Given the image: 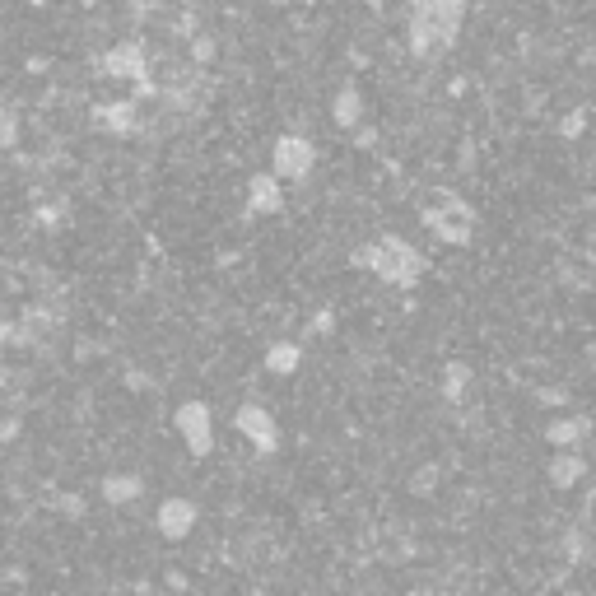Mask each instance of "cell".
Listing matches in <instances>:
<instances>
[{
	"label": "cell",
	"instance_id": "cell-1",
	"mask_svg": "<svg viewBox=\"0 0 596 596\" xmlns=\"http://www.w3.org/2000/svg\"><path fill=\"white\" fill-rule=\"evenodd\" d=\"M354 266H364V271H373L378 280H387V285H396V289H410L424 275V257L406 238H382V243H373V247H359V252H354Z\"/></svg>",
	"mask_w": 596,
	"mask_h": 596
},
{
	"label": "cell",
	"instance_id": "cell-2",
	"mask_svg": "<svg viewBox=\"0 0 596 596\" xmlns=\"http://www.w3.org/2000/svg\"><path fill=\"white\" fill-rule=\"evenodd\" d=\"M98 70L112 75V80H131L140 98L154 94V84H149V56H145L140 42H122V47H112V52L98 61Z\"/></svg>",
	"mask_w": 596,
	"mask_h": 596
},
{
	"label": "cell",
	"instance_id": "cell-3",
	"mask_svg": "<svg viewBox=\"0 0 596 596\" xmlns=\"http://www.w3.org/2000/svg\"><path fill=\"white\" fill-rule=\"evenodd\" d=\"M271 168H275V177L303 182V177H312V168H317V145H312L308 136L289 131V136L275 140V149H271Z\"/></svg>",
	"mask_w": 596,
	"mask_h": 596
},
{
	"label": "cell",
	"instance_id": "cell-4",
	"mask_svg": "<svg viewBox=\"0 0 596 596\" xmlns=\"http://www.w3.org/2000/svg\"><path fill=\"white\" fill-rule=\"evenodd\" d=\"M177 434L187 443V452L205 457L210 447H215V415L205 401H187V406H177Z\"/></svg>",
	"mask_w": 596,
	"mask_h": 596
},
{
	"label": "cell",
	"instance_id": "cell-5",
	"mask_svg": "<svg viewBox=\"0 0 596 596\" xmlns=\"http://www.w3.org/2000/svg\"><path fill=\"white\" fill-rule=\"evenodd\" d=\"M233 429L247 438V443L257 447V452H275L280 447V429H275V415L266 406H257V401H247L238 415H233Z\"/></svg>",
	"mask_w": 596,
	"mask_h": 596
},
{
	"label": "cell",
	"instance_id": "cell-6",
	"mask_svg": "<svg viewBox=\"0 0 596 596\" xmlns=\"http://www.w3.org/2000/svg\"><path fill=\"white\" fill-rule=\"evenodd\" d=\"M424 19L434 28L438 47H452L461 38V19H466V0H424Z\"/></svg>",
	"mask_w": 596,
	"mask_h": 596
},
{
	"label": "cell",
	"instance_id": "cell-7",
	"mask_svg": "<svg viewBox=\"0 0 596 596\" xmlns=\"http://www.w3.org/2000/svg\"><path fill=\"white\" fill-rule=\"evenodd\" d=\"M94 126H98V131H108V136H136V131H140V103H136V98L98 103V108H94Z\"/></svg>",
	"mask_w": 596,
	"mask_h": 596
},
{
	"label": "cell",
	"instance_id": "cell-8",
	"mask_svg": "<svg viewBox=\"0 0 596 596\" xmlns=\"http://www.w3.org/2000/svg\"><path fill=\"white\" fill-rule=\"evenodd\" d=\"M424 224L452 247H466L475 238V215H452L443 205H429V210H424Z\"/></svg>",
	"mask_w": 596,
	"mask_h": 596
},
{
	"label": "cell",
	"instance_id": "cell-9",
	"mask_svg": "<svg viewBox=\"0 0 596 596\" xmlns=\"http://www.w3.org/2000/svg\"><path fill=\"white\" fill-rule=\"evenodd\" d=\"M154 527H159V536H168V541H187V531L196 527V503L191 499H163L159 513H154Z\"/></svg>",
	"mask_w": 596,
	"mask_h": 596
},
{
	"label": "cell",
	"instance_id": "cell-10",
	"mask_svg": "<svg viewBox=\"0 0 596 596\" xmlns=\"http://www.w3.org/2000/svg\"><path fill=\"white\" fill-rule=\"evenodd\" d=\"M285 205V191H280V177L275 173H257L247 182V210L252 215H275Z\"/></svg>",
	"mask_w": 596,
	"mask_h": 596
},
{
	"label": "cell",
	"instance_id": "cell-11",
	"mask_svg": "<svg viewBox=\"0 0 596 596\" xmlns=\"http://www.w3.org/2000/svg\"><path fill=\"white\" fill-rule=\"evenodd\" d=\"M587 475V457L578 452V447H555V461H550V485H559V489H569V485H578Z\"/></svg>",
	"mask_w": 596,
	"mask_h": 596
},
{
	"label": "cell",
	"instance_id": "cell-12",
	"mask_svg": "<svg viewBox=\"0 0 596 596\" xmlns=\"http://www.w3.org/2000/svg\"><path fill=\"white\" fill-rule=\"evenodd\" d=\"M587 429H592V420H587V415H569V420H550L545 438H550V447H583L587 443Z\"/></svg>",
	"mask_w": 596,
	"mask_h": 596
},
{
	"label": "cell",
	"instance_id": "cell-13",
	"mask_svg": "<svg viewBox=\"0 0 596 596\" xmlns=\"http://www.w3.org/2000/svg\"><path fill=\"white\" fill-rule=\"evenodd\" d=\"M261 364H266V373H275V378H289V373H298V364H303V350H298L294 340H275L271 350L261 354Z\"/></svg>",
	"mask_w": 596,
	"mask_h": 596
},
{
	"label": "cell",
	"instance_id": "cell-14",
	"mask_svg": "<svg viewBox=\"0 0 596 596\" xmlns=\"http://www.w3.org/2000/svg\"><path fill=\"white\" fill-rule=\"evenodd\" d=\"M331 117H336V126L354 131V126H359V117H364V94H359L354 84H345V89L336 94V103H331Z\"/></svg>",
	"mask_w": 596,
	"mask_h": 596
},
{
	"label": "cell",
	"instance_id": "cell-15",
	"mask_svg": "<svg viewBox=\"0 0 596 596\" xmlns=\"http://www.w3.org/2000/svg\"><path fill=\"white\" fill-rule=\"evenodd\" d=\"M145 494V480L140 475H108L103 480V499L108 503H136Z\"/></svg>",
	"mask_w": 596,
	"mask_h": 596
},
{
	"label": "cell",
	"instance_id": "cell-16",
	"mask_svg": "<svg viewBox=\"0 0 596 596\" xmlns=\"http://www.w3.org/2000/svg\"><path fill=\"white\" fill-rule=\"evenodd\" d=\"M466 378H471V368L466 364H447V373H443V387H447V396H452V401H461V387H466Z\"/></svg>",
	"mask_w": 596,
	"mask_h": 596
},
{
	"label": "cell",
	"instance_id": "cell-17",
	"mask_svg": "<svg viewBox=\"0 0 596 596\" xmlns=\"http://www.w3.org/2000/svg\"><path fill=\"white\" fill-rule=\"evenodd\" d=\"M14 145H19V117H14V108H0V149Z\"/></svg>",
	"mask_w": 596,
	"mask_h": 596
},
{
	"label": "cell",
	"instance_id": "cell-18",
	"mask_svg": "<svg viewBox=\"0 0 596 596\" xmlns=\"http://www.w3.org/2000/svg\"><path fill=\"white\" fill-rule=\"evenodd\" d=\"M191 61H201V66H205V61H215V38H196V42H191Z\"/></svg>",
	"mask_w": 596,
	"mask_h": 596
},
{
	"label": "cell",
	"instance_id": "cell-19",
	"mask_svg": "<svg viewBox=\"0 0 596 596\" xmlns=\"http://www.w3.org/2000/svg\"><path fill=\"white\" fill-rule=\"evenodd\" d=\"M583 122H587V112H583V108H578V112H569V117H564V136H569V140H578V136H583Z\"/></svg>",
	"mask_w": 596,
	"mask_h": 596
},
{
	"label": "cell",
	"instance_id": "cell-20",
	"mask_svg": "<svg viewBox=\"0 0 596 596\" xmlns=\"http://www.w3.org/2000/svg\"><path fill=\"white\" fill-rule=\"evenodd\" d=\"M10 382H14V378H10V368L0 364V392H5V387H10Z\"/></svg>",
	"mask_w": 596,
	"mask_h": 596
},
{
	"label": "cell",
	"instance_id": "cell-21",
	"mask_svg": "<svg viewBox=\"0 0 596 596\" xmlns=\"http://www.w3.org/2000/svg\"><path fill=\"white\" fill-rule=\"evenodd\" d=\"M80 5H98V0H80Z\"/></svg>",
	"mask_w": 596,
	"mask_h": 596
}]
</instances>
